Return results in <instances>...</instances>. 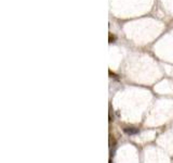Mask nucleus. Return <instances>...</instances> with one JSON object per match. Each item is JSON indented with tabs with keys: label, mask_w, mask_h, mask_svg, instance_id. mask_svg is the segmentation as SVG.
I'll use <instances>...</instances> for the list:
<instances>
[{
	"label": "nucleus",
	"mask_w": 173,
	"mask_h": 163,
	"mask_svg": "<svg viewBox=\"0 0 173 163\" xmlns=\"http://www.w3.org/2000/svg\"><path fill=\"white\" fill-rule=\"evenodd\" d=\"M123 132L126 133V134L130 135V136H132V135H136L140 131H139V128H135V127L128 126V127H124V128H123Z\"/></svg>",
	"instance_id": "1"
},
{
	"label": "nucleus",
	"mask_w": 173,
	"mask_h": 163,
	"mask_svg": "<svg viewBox=\"0 0 173 163\" xmlns=\"http://www.w3.org/2000/svg\"><path fill=\"white\" fill-rule=\"evenodd\" d=\"M116 40V36L112 35V34H109V43H114Z\"/></svg>",
	"instance_id": "2"
}]
</instances>
